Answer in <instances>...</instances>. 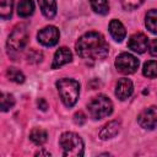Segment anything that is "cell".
I'll return each instance as SVG.
<instances>
[{"label":"cell","mask_w":157,"mask_h":157,"mask_svg":"<svg viewBox=\"0 0 157 157\" xmlns=\"http://www.w3.org/2000/svg\"><path fill=\"white\" fill-rule=\"evenodd\" d=\"M76 53L85 60H103L109 53V47L101 33L87 32L76 42Z\"/></svg>","instance_id":"cell-1"},{"label":"cell","mask_w":157,"mask_h":157,"mask_svg":"<svg viewBox=\"0 0 157 157\" xmlns=\"http://www.w3.org/2000/svg\"><path fill=\"white\" fill-rule=\"evenodd\" d=\"M56 88L63 103L66 107H72L78 99L80 83L74 78H60L56 82Z\"/></svg>","instance_id":"cell-2"},{"label":"cell","mask_w":157,"mask_h":157,"mask_svg":"<svg viewBox=\"0 0 157 157\" xmlns=\"http://www.w3.org/2000/svg\"><path fill=\"white\" fill-rule=\"evenodd\" d=\"M59 145L63 150V156L66 157H81L83 156V141L82 139L71 131L61 134Z\"/></svg>","instance_id":"cell-3"},{"label":"cell","mask_w":157,"mask_h":157,"mask_svg":"<svg viewBox=\"0 0 157 157\" xmlns=\"http://www.w3.org/2000/svg\"><path fill=\"white\" fill-rule=\"evenodd\" d=\"M87 109L90 113V117L94 120L97 119H103L108 115L112 114L113 112V103L112 101L104 96V94H98L93 97L90 103L87 104Z\"/></svg>","instance_id":"cell-4"},{"label":"cell","mask_w":157,"mask_h":157,"mask_svg":"<svg viewBox=\"0 0 157 157\" xmlns=\"http://www.w3.org/2000/svg\"><path fill=\"white\" fill-rule=\"evenodd\" d=\"M27 43H28V29H27L26 25H23V23L17 25L12 29V32L9 36V39H7L9 50L20 52V50L25 49Z\"/></svg>","instance_id":"cell-5"},{"label":"cell","mask_w":157,"mask_h":157,"mask_svg":"<svg viewBox=\"0 0 157 157\" xmlns=\"http://www.w3.org/2000/svg\"><path fill=\"white\" fill-rule=\"evenodd\" d=\"M115 67L119 72L125 74V75H130L137 70L139 60L129 53H121L115 59Z\"/></svg>","instance_id":"cell-6"},{"label":"cell","mask_w":157,"mask_h":157,"mask_svg":"<svg viewBox=\"0 0 157 157\" xmlns=\"http://www.w3.org/2000/svg\"><path fill=\"white\" fill-rule=\"evenodd\" d=\"M137 121L141 128L147 129V130H153L157 128V107L151 105L146 109H144L139 117Z\"/></svg>","instance_id":"cell-7"},{"label":"cell","mask_w":157,"mask_h":157,"mask_svg":"<svg viewBox=\"0 0 157 157\" xmlns=\"http://www.w3.org/2000/svg\"><path fill=\"white\" fill-rule=\"evenodd\" d=\"M59 37H60V33L55 26H45L37 34L38 42L45 47L55 45L59 42Z\"/></svg>","instance_id":"cell-8"},{"label":"cell","mask_w":157,"mask_h":157,"mask_svg":"<svg viewBox=\"0 0 157 157\" xmlns=\"http://www.w3.org/2000/svg\"><path fill=\"white\" fill-rule=\"evenodd\" d=\"M128 47L135 52V53H139V54H142L147 50L148 48V38L144 34V33H134L130 38H129V42H128Z\"/></svg>","instance_id":"cell-9"},{"label":"cell","mask_w":157,"mask_h":157,"mask_svg":"<svg viewBox=\"0 0 157 157\" xmlns=\"http://www.w3.org/2000/svg\"><path fill=\"white\" fill-rule=\"evenodd\" d=\"M132 91H134V86H132L131 80L125 78V77L118 80L117 86H115V96H117V98H119L120 101H125L126 98H129L132 94Z\"/></svg>","instance_id":"cell-10"},{"label":"cell","mask_w":157,"mask_h":157,"mask_svg":"<svg viewBox=\"0 0 157 157\" xmlns=\"http://www.w3.org/2000/svg\"><path fill=\"white\" fill-rule=\"evenodd\" d=\"M72 59V54L70 52L69 48L66 47H61L59 48L55 54H54V59H53V64H52V69H58L67 63H70Z\"/></svg>","instance_id":"cell-11"},{"label":"cell","mask_w":157,"mask_h":157,"mask_svg":"<svg viewBox=\"0 0 157 157\" xmlns=\"http://www.w3.org/2000/svg\"><path fill=\"white\" fill-rule=\"evenodd\" d=\"M120 131V121L118 120H112L108 121L99 131V137L101 140H109L114 136L118 135V132Z\"/></svg>","instance_id":"cell-12"},{"label":"cell","mask_w":157,"mask_h":157,"mask_svg":"<svg viewBox=\"0 0 157 157\" xmlns=\"http://www.w3.org/2000/svg\"><path fill=\"white\" fill-rule=\"evenodd\" d=\"M109 33L113 37V39L115 42H119V43L123 42V39L126 36V31H125L124 25L119 20H115V18L112 20L109 23Z\"/></svg>","instance_id":"cell-13"},{"label":"cell","mask_w":157,"mask_h":157,"mask_svg":"<svg viewBox=\"0 0 157 157\" xmlns=\"http://www.w3.org/2000/svg\"><path fill=\"white\" fill-rule=\"evenodd\" d=\"M42 13L47 18H53L56 15V1L55 0H37Z\"/></svg>","instance_id":"cell-14"},{"label":"cell","mask_w":157,"mask_h":157,"mask_svg":"<svg viewBox=\"0 0 157 157\" xmlns=\"http://www.w3.org/2000/svg\"><path fill=\"white\" fill-rule=\"evenodd\" d=\"M34 11V4L32 0H20L17 5V13L20 17H28Z\"/></svg>","instance_id":"cell-15"},{"label":"cell","mask_w":157,"mask_h":157,"mask_svg":"<svg viewBox=\"0 0 157 157\" xmlns=\"http://www.w3.org/2000/svg\"><path fill=\"white\" fill-rule=\"evenodd\" d=\"M145 26L146 28L153 33V34H157V10L153 9V10H150L147 13H146V17H145Z\"/></svg>","instance_id":"cell-16"},{"label":"cell","mask_w":157,"mask_h":157,"mask_svg":"<svg viewBox=\"0 0 157 157\" xmlns=\"http://www.w3.org/2000/svg\"><path fill=\"white\" fill-rule=\"evenodd\" d=\"M29 139H31V141H32L33 144L40 146V145H43L44 142H47V140H48V134H47V131L43 130V129L34 128V129L31 131V134H29Z\"/></svg>","instance_id":"cell-17"},{"label":"cell","mask_w":157,"mask_h":157,"mask_svg":"<svg viewBox=\"0 0 157 157\" xmlns=\"http://www.w3.org/2000/svg\"><path fill=\"white\" fill-rule=\"evenodd\" d=\"M91 7L96 13L107 15L109 12V4L108 0H90Z\"/></svg>","instance_id":"cell-18"},{"label":"cell","mask_w":157,"mask_h":157,"mask_svg":"<svg viewBox=\"0 0 157 157\" xmlns=\"http://www.w3.org/2000/svg\"><path fill=\"white\" fill-rule=\"evenodd\" d=\"M13 0H0V16L2 20H9L12 15Z\"/></svg>","instance_id":"cell-19"},{"label":"cell","mask_w":157,"mask_h":157,"mask_svg":"<svg viewBox=\"0 0 157 157\" xmlns=\"http://www.w3.org/2000/svg\"><path fill=\"white\" fill-rule=\"evenodd\" d=\"M142 74L148 77V78H155L157 77V61L156 60H150L144 64Z\"/></svg>","instance_id":"cell-20"},{"label":"cell","mask_w":157,"mask_h":157,"mask_svg":"<svg viewBox=\"0 0 157 157\" xmlns=\"http://www.w3.org/2000/svg\"><path fill=\"white\" fill-rule=\"evenodd\" d=\"M6 76L16 83H22L25 81V75L16 67H9L6 70Z\"/></svg>","instance_id":"cell-21"},{"label":"cell","mask_w":157,"mask_h":157,"mask_svg":"<svg viewBox=\"0 0 157 157\" xmlns=\"http://www.w3.org/2000/svg\"><path fill=\"white\" fill-rule=\"evenodd\" d=\"M15 105V98L10 93H2L1 94V110L7 112Z\"/></svg>","instance_id":"cell-22"},{"label":"cell","mask_w":157,"mask_h":157,"mask_svg":"<svg viewBox=\"0 0 157 157\" xmlns=\"http://www.w3.org/2000/svg\"><path fill=\"white\" fill-rule=\"evenodd\" d=\"M120 1H121V6L124 7V10H128V11L140 7L141 4L144 2V0H120Z\"/></svg>","instance_id":"cell-23"},{"label":"cell","mask_w":157,"mask_h":157,"mask_svg":"<svg viewBox=\"0 0 157 157\" xmlns=\"http://www.w3.org/2000/svg\"><path fill=\"white\" fill-rule=\"evenodd\" d=\"M27 58H28V61L29 63H38V61H40L43 59V54H42V52H38V50L32 49V50H29Z\"/></svg>","instance_id":"cell-24"},{"label":"cell","mask_w":157,"mask_h":157,"mask_svg":"<svg viewBox=\"0 0 157 157\" xmlns=\"http://www.w3.org/2000/svg\"><path fill=\"white\" fill-rule=\"evenodd\" d=\"M86 120H87V118H86V115L83 114V112H77V113H75V115H74V121H75V124H77V125H83L85 123H86Z\"/></svg>","instance_id":"cell-25"},{"label":"cell","mask_w":157,"mask_h":157,"mask_svg":"<svg viewBox=\"0 0 157 157\" xmlns=\"http://www.w3.org/2000/svg\"><path fill=\"white\" fill-rule=\"evenodd\" d=\"M148 52L152 56H157V39H153L148 43Z\"/></svg>","instance_id":"cell-26"},{"label":"cell","mask_w":157,"mask_h":157,"mask_svg":"<svg viewBox=\"0 0 157 157\" xmlns=\"http://www.w3.org/2000/svg\"><path fill=\"white\" fill-rule=\"evenodd\" d=\"M37 104H38V107H39L42 110H47V108H48V104H47L45 99H43V98H39V99L37 101Z\"/></svg>","instance_id":"cell-27"},{"label":"cell","mask_w":157,"mask_h":157,"mask_svg":"<svg viewBox=\"0 0 157 157\" xmlns=\"http://www.w3.org/2000/svg\"><path fill=\"white\" fill-rule=\"evenodd\" d=\"M36 156H48V157H49L50 153H49L48 151H43V150H42V151H38V152L36 153Z\"/></svg>","instance_id":"cell-28"}]
</instances>
